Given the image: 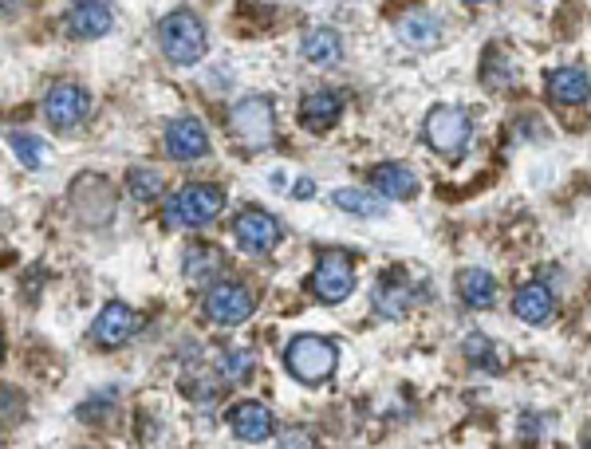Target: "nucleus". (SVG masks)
Listing matches in <instances>:
<instances>
[{
    "label": "nucleus",
    "mask_w": 591,
    "mask_h": 449,
    "mask_svg": "<svg viewBox=\"0 0 591 449\" xmlns=\"http://www.w3.org/2000/svg\"><path fill=\"white\" fill-rule=\"evenodd\" d=\"M209 150V130L201 127L197 119H174L166 127V154L178 162H194Z\"/></svg>",
    "instance_id": "nucleus-13"
},
{
    "label": "nucleus",
    "mask_w": 591,
    "mask_h": 449,
    "mask_svg": "<svg viewBox=\"0 0 591 449\" xmlns=\"http://www.w3.org/2000/svg\"><path fill=\"white\" fill-rule=\"evenodd\" d=\"M481 79H485V87H509V83H513V64H509L505 56H489Z\"/></svg>",
    "instance_id": "nucleus-27"
},
{
    "label": "nucleus",
    "mask_w": 591,
    "mask_h": 449,
    "mask_svg": "<svg viewBox=\"0 0 591 449\" xmlns=\"http://www.w3.org/2000/svg\"><path fill=\"white\" fill-rule=\"evenodd\" d=\"M331 205L335 209H343V213H351V217H383V201H375L367 190H355V186H339V190H331Z\"/></svg>",
    "instance_id": "nucleus-23"
},
{
    "label": "nucleus",
    "mask_w": 591,
    "mask_h": 449,
    "mask_svg": "<svg viewBox=\"0 0 591 449\" xmlns=\"http://www.w3.org/2000/svg\"><path fill=\"white\" fill-rule=\"evenodd\" d=\"M398 36H402V44H410V48H434V44L442 40V24H438V16H430V12H406V16L398 20Z\"/></svg>",
    "instance_id": "nucleus-22"
},
{
    "label": "nucleus",
    "mask_w": 591,
    "mask_h": 449,
    "mask_svg": "<svg viewBox=\"0 0 591 449\" xmlns=\"http://www.w3.org/2000/svg\"><path fill=\"white\" fill-rule=\"evenodd\" d=\"M292 193H296V197H312V193H316V182H312V178H300V182L292 186Z\"/></svg>",
    "instance_id": "nucleus-30"
},
{
    "label": "nucleus",
    "mask_w": 591,
    "mask_h": 449,
    "mask_svg": "<svg viewBox=\"0 0 591 449\" xmlns=\"http://www.w3.org/2000/svg\"><path fill=\"white\" fill-rule=\"evenodd\" d=\"M8 146H12V154H16V162L24 170H40L44 166V138L24 134V130H12L8 134Z\"/></svg>",
    "instance_id": "nucleus-25"
},
{
    "label": "nucleus",
    "mask_w": 591,
    "mask_h": 449,
    "mask_svg": "<svg viewBox=\"0 0 591 449\" xmlns=\"http://www.w3.org/2000/svg\"><path fill=\"white\" fill-rule=\"evenodd\" d=\"M276 449H316V434L304 430V426H288V430L280 434V446Z\"/></svg>",
    "instance_id": "nucleus-29"
},
{
    "label": "nucleus",
    "mask_w": 591,
    "mask_h": 449,
    "mask_svg": "<svg viewBox=\"0 0 591 449\" xmlns=\"http://www.w3.org/2000/svg\"><path fill=\"white\" fill-rule=\"evenodd\" d=\"M158 44L170 64H197L205 52V24L190 8H174L158 20Z\"/></svg>",
    "instance_id": "nucleus-2"
},
{
    "label": "nucleus",
    "mask_w": 591,
    "mask_h": 449,
    "mask_svg": "<svg viewBox=\"0 0 591 449\" xmlns=\"http://www.w3.org/2000/svg\"><path fill=\"white\" fill-rule=\"evenodd\" d=\"M233 233H237V245L253 257H268L280 245V221L268 217L264 209H241L233 221Z\"/></svg>",
    "instance_id": "nucleus-8"
},
{
    "label": "nucleus",
    "mask_w": 591,
    "mask_h": 449,
    "mask_svg": "<svg viewBox=\"0 0 591 449\" xmlns=\"http://www.w3.org/2000/svg\"><path fill=\"white\" fill-rule=\"evenodd\" d=\"M229 430L241 438V442H264L272 430H276V418H272V410L264 406V402H253V398H245V402H237L233 410H229Z\"/></svg>",
    "instance_id": "nucleus-12"
},
{
    "label": "nucleus",
    "mask_w": 591,
    "mask_h": 449,
    "mask_svg": "<svg viewBox=\"0 0 591 449\" xmlns=\"http://www.w3.org/2000/svg\"><path fill=\"white\" fill-rule=\"evenodd\" d=\"M584 449H591V442H584Z\"/></svg>",
    "instance_id": "nucleus-31"
},
{
    "label": "nucleus",
    "mask_w": 591,
    "mask_h": 449,
    "mask_svg": "<svg viewBox=\"0 0 591 449\" xmlns=\"http://www.w3.org/2000/svg\"><path fill=\"white\" fill-rule=\"evenodd\" d=\"M284 367L296 383L304 386H324L339 367V351L324 335H296L284 351Z\"/></svg>",
    "instance_id": "nucleus-1"
},
{
    "label": "nucleus",
    "mask_w": 591,
    "mask_h": 449,
    "mask_svg": "<svg viewBox=\"0 0 591 449\" xmlns=\"http://www.w3.org/2000/svg\"><path fill=\"white\" fill-rule=\"evenodd\" d=\"M225 209V190L209 186V182H190L166 201V221L170 225H186V229H201L209 225L217 213Z\"/></svg>",
    "instance_id": "nucleus-4"
},
{
    "label": "nucleus",
    "mask_w": 591,
    "mask_h": 449,
    "mask_svg": "<svg viewBox=\"0 0 591 449\" xmlns=\"http://www.w3.org/2000/svg\"><path fill=\"white\" fill-rule=\"evenodd\" d=\"M182 272H186V280L194 284V288H205L221 268H225V253L221 249H213V245H190L186 249V257H182Z\"/></svg>",
    "instance_id": "nucleus-21"
},
{
    "label": "nucleus",
    "mask_w": 591,
    "mask_h": 449,
    "mask_svg": "<svg viewBox=\"0 0 591 449\" xmlns=\"http://www.w3.org/2000/svg\"><path fill=\"white\" fill-rule=\"evenodd\" d=\"M300 56L316 67H331L343 60V40L335 28H308L300 40Z\"/></svg>",
    "instance_id": "nucleus-18"
},
{
    "label": "nucleus",
    "mask_w": 591,
    "mask_h": 449,
    "mask_svg": "<svg viewBox=\"0 0 591 449\" xmlns=\"http://www.w3.org/2000/svg\"><path fill=\"white\" fill-rule=\"evenodd\" d=\"M422 138H426V146H430V150H438L442 158H454V162H458L461 154L469 150L473 119H469V111H465V107H450V103H442V107H434V111L426 115V123H422Z\"/></svg>",
    "instance_id": "nucleus-3"
},
{
    "label": "nucleus",
    "mask_w": 591,
    "mask_h": 449,
    "mask_svg": "<svg viewBox=\"0 0 591 449\" xmlns=\"http://www.w3.org/2000/svg\"><path fill=\"white\" fill-rule=\"evenodd\" d=\"M548 95L564 107H576V103H588L591 99V75L584 67H556L548 75Z\"/></svg>",
    "instance_id": "nucleus-15"
},
{
    "label": "nucleus",
    "mask_w": 591,
    "mask_h": 449,
    "mask_svg": "<svg viewBox=\"0 0 591 449\" xmlns=\"http://www.w3.org/2000/svg\"><path fill=\"white\" fill-rule=\"evenodd\" d=\"M371 182H375V190L383 193L387 201H414L418 197V174L410 166H402V162L375 166L371 170Z\"/></svg>",
    "instance_id": "nucleus-14"
},
{
    "label": "nucleus",
    "mask_w": 591,
    "mask_h": 449,
    "mask_svg": "<svg viewBox=\"0 0 591 449\" xmlns=\"http://www.w3.org/2000/svg\"><path fill=\"white\" fill-rule=\"evenodd\" d=\"M513 312L521 316L525 323H548L556 316V296H552V288H544L540 280H532L525 288H517V296H513Z\"/></svg>",
    "instance_id": "nucleus-17"
},
{
    "label": "nucleus",
    "mask_w": 591,
    "mask_h": 449,
    "mask_svg": "<svg viewBox=\"0 0 591 449\" xmlns=\"http://www.w3.org/2000/svg\"><path fill=\"white\" fill-rule=\"evenodd\" d=\"M489 355H493V343H489L481 331H473V335L465 339V359L477 363V367H489Z\"/></svg>",
    "instance_id": "nucleus-28"
},
{
    "label": "nucleus",
    "mask_w": 591,
    "mask_h": 449,
    "mask_svg": "<svg viewBox=\"0 0 591 449\" xmlns=\"http://www.w3.org/2000/svg\"><path fill=\"white\" fill-rule=\"evenodd\" d=\"M127 190H131L134 201H158L162 190H166V178L154 166H131L127 170Z\"/></svg>",
    "instance_id": "nucleus-24"
},
{
    "label": "nucleus",
    "mask_w": 591,
    "mask_h": 449,
    "mask_svg": "<svg viewBox=\"0 0 591 449\" xmlns=\"http://www.w3.org/2000/svg\"><path fill=\"white\" fill-rule=\"evenodd\" d=\"M134 331H138V312L127 308L123 300H115V304H107L95 323H91V339L99 343V347H123V343H131Z\"/></svg>",
    "instance_id": "nucleus-10"
},
{
    "label": "nucleus",
    "mask_w": 591,
    "mask_h": 449,
    "mask_svg": "<svg viewBox=\"0 0 591 449\" xmlns=\"http://www.w3.org/2000/svg\"><path fill=\"white\" fill-rule=\"evenodd\" d=\"M458 296L465 308L485 312V308H493V300H497V280H493L485 268H465L458 276Z\"/></svg>",
    "instance_id": "nucleus-19"
},
{
    "label": "nucleus",
    "mask_w": 591,
    "mask_h": 449,
    "mask_svg": "<svg viewBox=\"0 0 591 449\" xmlns=\"http://www.w3.org/2000/svg\"><path fill=\"white\" fill-rule=\"evenodd\" d=\"M111 28H115V8L103 0H83V4L67 8V32L79 40H99Z\"/></svg>",
    "instance_id": "nucleus-11"
},
{
    "label": "nucleus",
    "mask_w": 591,
    "mask_h": 449,
    "mask_svg": "<svg viewBox=\"0 0 591 449\" xmlns=\"http://www.w3.org/2000/svg\"><path fill=\"white\" fill-rule=\"evenodd\" d=\"M410 300H414V292H410V284L398 280V276L379 280V284H375V296H371V304H375V312H379L383 320H402L406 308H410Z\"/></svg>",
    "instance_id": "nucleus-20"
},
{
    "label": "nucleus",
    "mask_w": 591,
    "mask_h": 449,
    "mask_svg": "<svg viewBox=\"0 0 591 449\" xmlns=\"http://www.w3.org/2000/svg\"><path fill=\"white\" fill-rule=\"evenodd\" d=\"M217 367H221V375H225L229 383H245V379L253 375V367H257V363H253V351H245V347H241V351H233V347H229V351H221Z\"/></svg>",
    "instance_id": "nucleus-26"
},
{
    "label": "nucleus",
    "mask_w": 591,
    "mask_h": 449,
    "mask_svg": "<svg viewBox=\"0 0 591 449\" xmlns=\"http://www.w3.org/2000/svg\"><path fill=\"white\" fill-rule=\"evenodd\" d=\"M308 288H312V296H316L320 304H343V300L355 292V264H351V257L339 253V249L320 253Z\"/></svg>",
    "instance_id": "nucleus-6"
},
{
    "label": "nucleus",
    "mask_w": 591,
    "mask_h": 449,
    "mask_svg": "<svg viewBox=\"0 0 591 449\" xmlns=\"http://www.w3.org/2000/svg\"><path fill=\"white\" fill-rule=\"evenodd\" d=\"M229 130L245 150H264L276 138V111L268 95H245L233 115H229Z\"/></svg>",
    "instance_id": "nucleus-5"
},
{
    "label": "nucleus",
    "mask_w": 591,
    "mask_h": 449,
    "mask_svg": "<svg viewBox=\"0 0 591 449\" xmlns=\"http://www.w3.org/2000/svg\"><path fill=\"white\" fill-rule=\"evenodd\" d=\"M257 312V296L237 284V280H221L213 288H205V316L213 323H245Z\"/></svg>",
    "instance_id": "nucleus-7"
},
{
    "label": "nucleus",
    "mask_w": 591,
    "mask_h": 449,
    "mask_svg": "<svg viewBox=\"0 0 591 449\" xmlns=\"http://www.w3.org/2000/svg\"><path fill=\"white\" fill-rule=\"evenodd\" d=\"M339 115H343V99L335 95V91H312L304 103H300V123L308 130H316V134H324L339 123Z\"/></svg>",
    "instance_id": "nucleus-16"
},
{
    "label": "nucleus",
    "mask_w": 591,
    "mask_h": 449,
    "mask_svg": "<svg viewBox=\"0 0 591 449\" xmlns=\"http://www.w3.org/2000/svg\"><path fill=\"white\" fill-rule=\"evenodd\" d=\"M91 111V95L79 87V83H56L44 99V119L56 130H71L79 127Z\"/></svg>",
    "instance_id": "nucleus-9"
}]
</instances>
